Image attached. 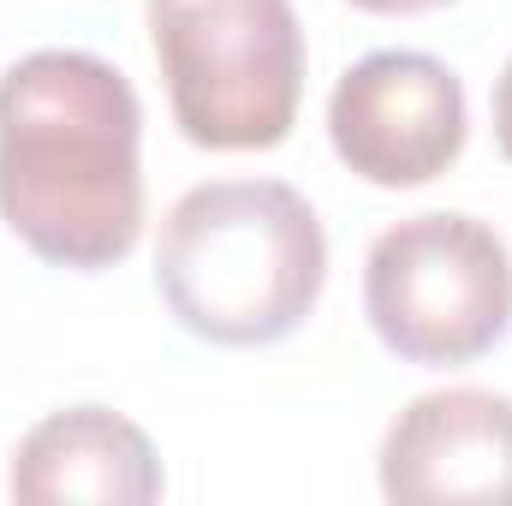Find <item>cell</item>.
Listing matches in <instances>:
<instances>
[{"label":"cell","mask_w":512,"mask_h":506,"mask_svg":"<svg viewBox=\"0 0 512 506\" xmlns=\"http://www.w3.org/2000/svg\"><path fill=\"white\" fill-rule=\"evenodd\" d=\"M143 108L84 48H36L0 72V221L54 268H114L143 233Z\"/></svg>","instance_id":"cell-1"},{"label":"cell","mask_w":512,"mask_h":506,"mask_svg":"<svg viewBox=\"0 0 512 506\" xmlns=\"http://www.w3.org/2000/svg\"><path fill=\"white\" fill-rule=\"evenodd\" d=\"M328 286V233L286 179L191 185L155 245V292L209 346H274Z\"/></svg>","instance_id":"cell-2"},{"label":"cell","mask_w":512,"mask_h":506,"mask_svg":"<svg viewBox=\"0 0 512 506\" xmlns=\"http://www.w3.org/2000/svg\"><path fill=\"white\" fill-rule=\"evenodd\" d=\"M167 108L197 149H274L304 102L292 0H149Z\"/></svg>","instance_id":"cell-3"},{"label":"cell","mask_w":512,"mask_h":506,"mask_svg":"<svg viewBox=\"0 0 512 506\" xmlns=\"http://www.w3.org/2000/svg\"><path fill=\"white\" fill-rule=\"evenodd\" d=\"M364 316L393 358L423 370L477 364L512 328V251L477 215H411L364 262Z\"/></svg>","instance_id":"cell-4"},{"label":"cell","mask_w":512,"mask_h":506,"mask_svg":"<svg viewBox=\"0 0 512 506\" xmlns=\"http://www.w3.org/2000/svg\"><path fill=\"white\" fill-rule=\"evenodd\" d=\"M465 84L447 60L417 48H382L340 72L328 96L334 155L382 191L441 179L465 149Z\"/></svg>","instance_id":"cell-5"},{"label":"cell","mask_w":512,"mask_h":506,"mask_svg":"<svg viewBox=\"0 0 512 506\" xmlns=\"http://www.w3.org/2000/svg\"><path fill=\"white\" fill-rule=\"evenodd\" d=\"M382 495L512 506V399L495 387L411 399L382 435Z\"/></svg>","instance_id":"cell-6"},{"label":"cell","mask_w":512,"mask_h":506,"mask_svg":"<svg viewBox=\"0 0 512 506\" xmlns=\"http://www.w3.org/2000/svg\"><path fill=\"white\" fill-rule=\"evenodd\" d=\"M6 489L24 506H143L161 501V459L131 417L108 405H66L12 447Z\"/></svg>","instance_id":"cell-7"},{"label":"cell","mask_w":512,"mask_h":506,"mask_svg":"<svg viewBox=\"0 0 512 506\" xmlns=\"http://www.w3.org/2000/svg\"><path fill=\"white\" fill-rule=\"evenodd\" d=\"M495 143H501V155L512 161V60L501 66V78H495Z\"/></svg>","instance_id":"cell-8"},{"label":"cell","mask_w":512,"mask_h":506,"mask_svg":"<svg viewBox=\"0 0 512 506\" xmlns=\"http://www.w3.org/2000/svg\"><path fill=\"white\" fill-rule=\"evenodd\" d=\"M358 12H376V18H411V12H435V6H453V0H352Z\"/></svg>","instance_id":"cell-9"}]
</instances>
